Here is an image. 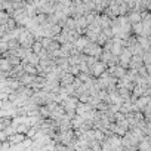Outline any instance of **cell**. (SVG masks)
I'll return each instance as SVG.
<instances>
[{
    "instance_id": "obj_1",
    "label": "cell",
    "mask_w": 151,
    "mask_h": 151,
    "mask_svg": "<svg viewBox=\"0 0 151 151\" xmlns=\"http://www.w3.org/2000/svg\"><path fill=\"white\" fill-rule=\"evenodd\" d=\"M104 70H105V65L104 64H95L93 65V73H95V76H102L104 74Z\"/></svg>"
}]
</instances>
